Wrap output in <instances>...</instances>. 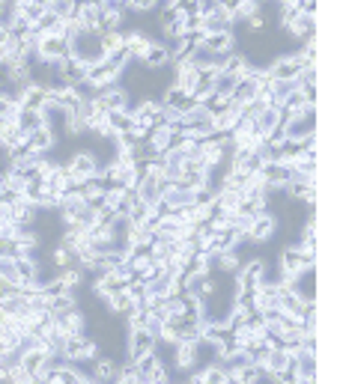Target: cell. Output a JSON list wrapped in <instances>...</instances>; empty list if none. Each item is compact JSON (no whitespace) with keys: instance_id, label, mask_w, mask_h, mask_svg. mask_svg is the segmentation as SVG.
Segmentation results:
<instances>
[{"instance_id":"obj_1","label":"cell","mask_w":337,"mask_h":384,"mask_svg":"<svg viewBox=\"0 0 337 384\" xmlns=\"http://www.w3.org/2000/svg\"><path fill=\"white\" fill-rule=\"evenodd\" d=\"M69 45H72V60L84 63L87 68H90V66H98V63H105V51L98 48V33L81 30V33H78Z\"/></svg>"},{"instance_id":"obj_2","label":"cell","mask_w":337,"mask_h":384,"mask_svg":"<svg viewBox=\"0 0 337 384\" xmlns=\"http://www.w3.org/2000/svg\"><path fill=\"white\" fill-rule=\"evenodd\" d=\"M69 57H72V45H69V39L54 36V33L39 36L36 60H42V63H54V60H69Z\"/></svg>"},{"instance_id":"obj_3","label":"cell","mask_w":337,"mask_h":384,"mask_svg":"<svg viewBox=\"0 0 337 384\" xmlns=\"http://www.w3.org/2000/svg\"><path fill=\"white\" fill-rule=\"evenodd\" d=\"M277 230H281V223H277V214L275 212H260L251 223V230H248V239L254 241V248H263V244L275 241Z\"/></svg>"},{"instance_id":"obj_4","label":"cell","mask_w":337,"mask_h":384,"mask_svg":"<svg viewBox=\"0 0 337 384\" xmlns=\"http://www.w3.org/2000/svg\"><path fill=\"white\" fill-rule=\"evenodd\" d=\"M66 170H69V176H72V188H81L84 179L96 176L98 161H96V155H93L90 149H87V152H75L72 158L66 161Z\"/></svg>"},{"instance_id":"obj_5","label":"cell","mask_w":337,"mask_h":384,"mask_svg":"<svg viewBox=\"0 0 337 384\" xmlns=\"http://www.w3.org/2000/svg\"><path fill=\"white\" fill-rule=\"evenodd\" d=\"M155 351V337L141 331H126V363H137L141 358Z\"/></svg>"},{"instance_id":"obj_6","label":"cell","mask_w":337,"mask_h":384,"mask_svg":"<svg viewBox=\"0 0 337 384\" xmlns=\"http://www.w3.org/2000/svg\"><path fill=\"white\" fill-rule=\"evenodd\" d=\"M93 102H96L98 107H102L105 113H111V111H126L128 102H132V95H128L126 86L114 84V86H107V90L93 93Z\"/></svg>"},{"instance_id":"obj_7","label":"cell","mask_w":337,"mask_h":384,"mask_svg":"<svg viewBox=\"0 0 337 384\" xmlns=\"http://www.w3.org/2000/svg\"><path fill=\"white\" fill-rule=\"evenodd\" d=\"M182 128L185 134H197V137L212 134V113L203 104H194L188 113H182Z\"/></svg>"},{"instance_id":"obj_8","label":"cell","mask_w":337,"mask_h":384,"mask_svg":"<svg viewBox=\"0 0 337 384\" xmlns=\"http://www.w3.org/2000/svg\"><path fill=\"white\" fill-rule=\"evenodd\" d=\"M120 369L123 363L107 358V354H98L96 360H90V372L87 376H93L98 384H116V378H120Z\"/></svg>"},{"instance_id":"obj_9","label":"cell","mask_w":337,"mask_h":384,"mask_svg":"<svg viewBox=\"0 0 337 384\" xmlns=\"http://www.w3.org/2000/svg\"><path fill=\"white\" fill-rule=\"evenodd\" d=\"M260 179L266 185V191H269V188H286V182L293 179V173H290V167H286L284 161H263Z\"/></svg>"},{"instance_id":"obj_10","label":"cell","mask_w":337,"mask_h":384,"mask_svg":"<svg viewBox=\"0 0 337 384\" xmlns=\"http://www.w3.org/2000/svg\"><path fill=\"white\" fill-rule=\"evenodd\" d=\"M197 48L212 51V54H227V51H236V36L233 30H212V33H203Z\"/></svg>"},{"instance_id":"obj_11","label":"cell","mask_w":337,"mask_h":384,"mask_svg":"<svg viewBox=\"0 0 337 384\" xmlns=\"http://www.w3.org/2000/svg\"><path fill=\"white\" fill-rule=\"evenodd\" d=\"M316 262H307L302 250H299V244H290V248H284L281 253H277V268H284L286 274H302L304 268H313Z\"/></svg>"},{"instance_id":"obj_12","label":"cell","mask_w":337,"mask_h":384,"mask_svg":"<svg viewBox=\"0 0 337 384\" xmlns=\"http://www.w3.org/2000/svg\"><path fill=\"white\" fill-rule=\"evenodd\" d=\"M197 346H188V342H176L171 351V369L176 372H191L197 367Z\"/></svg>"},{"instance_id":"obj_13","label":"cell","mask_w":337,"mask_h":384,"mask_svg":"<svg viewBox=\"0 0 337 384\" xmlns=\"http://www.w3.org/2000/svg\"><path fill=\"white\" fill-rule=\"evenodd\" d=\"M155 42V39L150 33H144V30H123V45L128 48V54H132V60L141 63L144 60V54H146V48H150Z\"/></svg>"},{"instance_id":"obj_14","label":"cell","mask_w":337,"mask_h":384,"mask_svg":"<svg viewBox=\"0 0 337 384\" xmlns=\"http://www.w3.org/2000/svg\"><path fill=\"white\" fill-rule=\"evenodd\" d=\"M57 134L51 131V128H36V131L27 134V146H31V152H39V155H51L57 149Z\"/></svg>"},{"instance_id":"obj_15","label":"cell","mask_w":337,"mask_h":384,"mask_svg":"<svg viewBox=\"0 0 337 384\" xmlns=\"http://www.w3.org/2000/svg\"><path fill=\"white\" fill-rule=\"evenodd\" d=\"M146 68H153V72H162V68L171 66V48H167L164 42H155L146 48V54H144V60H141Z\"/></svg>"},{"instance_id":"obj_16","label":"cell","mask_w":337,"mask_h":384,"mask_svg":"<svg viewBox=\"0 0 337 384\" xmlns=\"http://www.w3.org/2000/svg\"><path fill=\"white\" fill-rule=\"evenodd\" d=\"M162 104L164 107H171V111H176V113H188V111H191V107H194V98L191 95H188V93H182L180 90V86H167V90L162 93Z\"/></svg>"},{"instance_id":"obj_17","label":"cell","mask_w":337,"mask_h":384,"mask_svg":"<svg viewBox=\"0 0 337 384\" xmlns=\"http://www.w3.org/2000/svg\"><path fill=\"white\" fill-rule=\"evenodd\" d=\"M21 107H27V111H42V107L48 104V86L42 84H27L24 93H21V102H18Z\"/></svg>"},{"instance_id":"obj_18","label":"cell","mask_w":337,"mask_h":384,"mask_svg":"<svg viewBox=\"0 0 337 384\" xmlns=\"http://www.w3.org/2000/svg\"><path fill=\"white\" fill-rule=\"evenodd\" d=\"M60 81L66 86H81L87 81V66L69 57V60H63V66H60Z\"/></svg>"},{"instance_id":"obj_19","label":"cell","mask_w":337,"mask_h":384,"mask_svg":"<svg viewBox=\"0 0 337 384\" xmlns=\"http://www.w3.org/2000/svg\"><path fill=\"white\" fill-rule=\"evenodd\" d=\"M239 268H242V256L236 250H224V253L212 256V271H218V274H233V277H236V271H239Z\"/></svg>"},{"instance_id":"obj_20","label":"cell","mask_w":337,"mask_h":384,"mask_svg":"<svg viewBox=\"0 0 337 384\" xmlns=\"http://www.w3.org/2000/svg\"><path fill=\"white\" fill-rule=\"evenodd\" d=\"M102 6L98 3H81L78 6V21H81L84 30H90V33H98V24H102Z\"/></svg>"},{"instance_id":"obj_21","label":"cell","mask_w":337,"mask_h":384,"mask_svg":"<svg viewBox=\"0 0 337 384\" xmlns=\"http://www.w3.org/2000/svg\"><path fill=\"white\" fill-rule=\"evenodd\" d=\"M39 218V205L31 203V200H24V196H18V200L12 203V221L15 223H27V226H33Z\"/></svg>"},{"instance_id":"obj_22","label":"cell","mask_w":337,"mask_h":384,"mask_svg":"<svg viewBox=\"0 0 337 384\" xmlns=\"http://www.w3.org/2000/svg\"><path fill=\"white\" fill-rule=\"evenodd\" d=\"M293 363V354L290 351H284V349H269V354L263 358L260 363V369L266 372V376H272V372H281L284 367H290Z\"/></svg>"},{"instance_id":"obj_23","label":"cell","mask_w":337,"mask_h":384,"mask_svg":"<svg viewBox=\"0 0 337 384\" xmlns=\"http://www.w3.org/2000/svg\"><path fill=\"white\" fill-rule=\"evenodd\" d=\"M45 185H48V188H51L57 196H63L66 191H72V176H69L66 164H54V170H51V176L45 179Z\"/></svg>"},{"instance_id":"obj_24","label":"cell","mask_w":337,"mask_h":384,"mask_svg":"<svg viewBox=\"0 0 337 384\" xmlns=\"http://www.w3.org/2000/svg\"><path fill=\"white\" fill-rule=\"evenodd\" d=\"M15 125L21 128L24 134L36 131V128H42V125H45V120H42V111H27V107H21V104H18V116H15Z\"/></svg>"},{"instance_id":"obj_25","label":"cell","mask_w":337,"mask_h":384,"mask_svg":"<svg viewBox=\"0 0 337 384\" xmlns=\"http://www.w3.org/2000/svg\"><path fill=\"white\" fill-rule=\"evenodd\" d=\"M105 310H107V313H111V316H116V319H126V316H128V313H132V310H135V301H132V298H128V295H126V292H120V295H114V298H111V301H105Z\"/></svg>"},{"instance_id":"obj_26","label":"cell","mask_w":337,"mask_h":384,"mask_svg":"<svg viewBox=\"0 0 337 384\" xmlns=\"http://www.w3.org/2000/svg\"><path fill=\"white\" fill-rule=\"evenodd\" d=\"M107 125H111V131H114V134L132 131V125H135V116L128 113V107H126V111H111V113H107Z\"/></svg>"},{"instance_id":"obj_27","label":"cell","mask_w":337,"mask_h":384,"mask_svg":"<svg viewBox=\"0 0 337 384\" xmlns=\"http://www.w3.org/2000/svg\"><path fill=\"white\" fill-rule=\"evenodd\" d=\"M51 265H54V271L60 274V271H66V268H75L78 259H75L72 250H66L63 244H57V248L51 250Z\"/></svg>"},{"instance_id":"obj_28","label":"cell","mask_w":337,"mask_h":384,"mask_svg":"<svg viewBox=\"0 0 337 384\" xmlns=\"http://www.w3.org/2000/svg\"><path fill=\"white\" fill-rule=\"evenodd\" d=\"M75 307H78V295L72 289L48 301V310H51V313H69V310H75Z\"/></svg>"},{"instance_id":"obj_29","label":"cell","mask_w":337,"mask_h":384,"mask_svg":"<svg viewBox=\"0 0 337 384\" xmlns=\"http://www.w3.org/2000/svg\"><path fill=\"white\" fill-rule=\"evenodd\" d=\"M203 384H230V372L221 363H209V367H203Z\"/></svg>"},{"instance_id":"obj_30","label":"cell","mask_w":337,"mask_h":384,"mask_svg":"<svg viewBox=\"0 0 337 384\" xmlns=\"http://www.w3.org/2000/svg\"><path fill=\"white\" fill-rule=\"evenodd\" d=\"M98 48H102L105 54L116 51V48H123V30H107V33H98Z\"/></svg>"},{"instance_id":"obj_31","label":"cell","mask_w":337,"mask_h":384,"mask_svg":"<svg viewBox=\"0 0 337 384\" xmlns=\"http://www.w3.org/2000/svg\"><path fill=\"white\" fill-rule=\"evenodd\" d=\"M123 292H126L128 298L135 301V307H141V304H144V298H146V283H141L137 277H132V280H128L126 286H123Z\"/></svg>"},{"instance_id":"obj_32","label":"cell","mask_w":337,"mask_h":384,"mask_svg":"<svg viewBox=\"0 0 337 384\" xmlns=\"http://www.w3.org/2000/svg\"><path fill=\"white\" fill-rule=\"evenodd\" d=\"M60 280L66 283V289H72V292H75V289L84 283V271L75 265V268H66V271H60Z\"/></svg>"},{"instance_id":"obj_33","label":"cell","mask_w":337,"mask_h":384,"mask_svg":"<svg viewBox=\"0 0 337 384\" xmlns=\"http://www.w3.org/2000/svg\"><path fill=\"white\" fill-rule=\"evenodd\" d=\"M254 340V331L248 328V324H239V328H233V346L236 349H248Z\"/></svg>"},{"instance_id":"obj_34","label":"cell","mask_w":337,"mask_h":384,"mask_svg":"<svg viewBox=\"0 0 337 384\" xmlns=\"http://www.w3.org/2000/svg\"><path fill=\"white\" fill-rule=\"evenodd\" d=\"M158 6H162V0H132V6H128V12L146 15V12H155Z\"/></svg>"},{"instance_id":"obj_35","label":"cell","mask_w":337,"mask_h":384,"mask_svg":"<svg viewBox=\"0 0 337 384\" xmlns=\"http://www.w3.org/2000/svg\"><path fill=\"white\" fill-rule=\"evenodd\" d=\"M293 3H295V9H299V12L316 15V0H293Z\"/></svg>"},{"instance_id":"obj_36","label":"cell","mask_w":337,"mask_h":384,"mask_svg":"<svg viewBox=\"0 0 337 384\" xmlns=\"http://www.w3.org/2000/svg\"><path fill=\"white\" fill-rule=\"evenodd\" d=\"M15 292H18V286H15L12 280H3V277H0V301L9 298V295H15Z\"/></svg>"},{"instance_id":"obj_37","label":"cell","mask_w":337,"mask_h":384,"mask_svg":"<svg viewBox=\"0 0 337 384\" xmlns=\"http://www.w3.org/2000/svg\"><path fill=\"white\" fill-rule=\"evenodd\" d=\"M6 39H9V30H6V24H0V48L6 45Z\"/></svg>"},{"instance_id":"obj_38","label":"cell","mask_w":337,"mask_h":384,"mask_svg":"<svg viewBox=\"0 0 337 384\" xmlns=\"http://www.w3.org/2000/svg\"><path fill=\"white\" fill-rule=\"evenodd\" d=\"M6 107H9V102H6V98H3V95H0V116H3V113H6Z\"/></svg>"},{"instance_id":"obj_39","label":"cell","mask_w":337,"mask_h":384,"mask_svg":"<svg viewBox=\"0 0 337 384\" xmlns=\"http://www.w3.org/2000/svg\"><path fill=\"white\" fill-rule=\"evenodd\" d=\"M120 3H123V6H126V9H128V6H132V0H120Z\"/></svg>"},{"instance_id":"obj_40","label":"cell","mask_w":337,"mask_h":384,"mask_svg":"<svg viewBox=\"0 0 337 384\" xmlns=\"http://www.w3.org/2000/svg\"><path fill=\"white\" fill-rule=\"evenodd\" d=\"M6 381V376H3V372H0V384H3Z\"/></svg>"}]
</instances>
